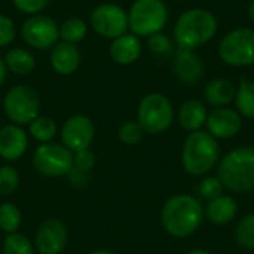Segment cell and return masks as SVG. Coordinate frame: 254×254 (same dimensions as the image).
<instances>
[{
    "instance_id": "cell-1",
    "label": "cell",
    "mask_w": 254,
    "mask_h": 254,
    "mask_svg": "<svg viewBox=\"0 0 254 254\" xmlns=\"http://www.w3.org/2000/svg\"><path fill=\"white\" fill-rule=\"evenodd\" d=\"M217 33V18L204 7L183 12L174 25V40L182 49H196L210 42Z\"/></svg>"
},
{
    "instance_id": "cell-2",
    "label": "cell",
    "mask_w": 254,
    "mask_h": 254,
    "mask_svg": "<svg viewBox=\"0 0 254 254\" xmlns=\"http://www.w3.org/2000/svg\"><path fill=\"white\" fill-rule=\"evenodd\" d=\"M161 222L171 237H189L202 222V207L199 201L190 195H176L165 202L161 213Z\"/></svg>"
},
{
    "instance_id": "cell-3",
    "label": "cell",
    "mask_w": 254,
    "mask_h": 254,
    "mask_svg": "<svg viewBox=\"0 0 254 254\" xmlns=\"http://www.w3.org/2000/svg\"><path fill=\"white\" fill-rule=\"evenodd\" d=\"M219 179L234 192L254 189V147L246 146L229 152L219 165Z\"/></svg>"
},
{
    "instance_id": "cell-4",
    "label": "cell",
    "mask_w": 254,
    "mask_h": 254,
    "mask_svg": "<svg viewBox=\"0 0 254 254\" xmlns=\"http://www.w3.org/2000/svg\"><path fill=\"white\" fill-rule=\"evenodd\" d=\"M217 140L205 131H193L185 141L182 162L190 176L207 174L219 159Z\"/></svg>"
},
{
    "instance_id": "cell-5",
    "label": "cell",
    "mask_w": 254,
    "mask_h": 254,
    "mask_svg": "<svg viewBox=\"0 0 254 254\" xmlns=\"http://www.w3.org/2000/svg\"><path fill=\"white\" fill-rule=\"evenodd\" d=\"M168 9L164 0H135L128 10V28L138 37H149L164 30Z\"/></svg>"
},
{
    "instance_id": "cell-6",
    "label": "cell",
    "mask_w": 254,
    "mask_h": 254,
    "mask_svg": "<svg viewBox=\"0 0 254 254\" xmlns=\"http://www.w3.org/2000/svg\"><path fill=\"white\" fill-rule=\"evenodd\" d=\"M174 119L171 101L161 92H150L143 97L137 109V122L147 134L167 131Z\"/></svg>"
},
{
    "instance_id": "cell-7",
    "label": "cell",
    "mask_w": 254,
    "mask_h": 254,
    "mask_svg": "<svg viewBox=\"0 0 254 254\" xmlns=\"http://www.w3.org/2000/svg\"><path fill=\"white\" fill-rule=\"evenodd\" d=\"M40 98L37 91L28 85L10 88L3 98V110L15 125H27L39 116Z\"/></svg>"
},
{
    "instance_id": "cell-8",
    "label": "cell",
    "mask_w": 254,
    "mask_h": 254,
    "mask_svg": "<svg viewBox=\"0 0 254 254\" xmlns=\"http://www.w3.org/2000/svg\"><path fill=\"white\" fill-rule=\"evenodd\" d=\"M219 55L223 63L232 67L254 64V30L241 27L229 31L220 42Z\"/></svg>"
},
{
    "instance_id": "cell-9",
    "label": "cell",
    "mask_w": 254,
    "mask_h": 254,
    "mask_svg": "<svg viewBox=\"0 0 254 254\" xmlns=\"http://www.w3.org/2000/svg\"><path fill=\"white\" fill-rule=\"evenodd\" d=\"M33 165L45 177H61L73 168V152L57 143H43L33 153Z\"/></svg>"
},
{
    "instance_id": "cell-10",
    "label": "cell",
    "mask_w": 254,
    "mask_h": 254,
    "mask_svg": "<svg viewBox=\"0 0 254 254\" xmlns=\"http://www.w3.org/2000/svg\"><path fill=\"white\" fill-rule=\"evenodd\" d=\"M21 37L31 49H51L60 40V25L48 15H30L21 25Z\"/></svg>"
},
{
    "instance_id": "cell-11",
    "label": "cell",
    "mask_w": 254,
    "mask_h": 254,
    "mask_svg": "<svg viewBox=\"0 0 254 254\" xmlns=\"http://www.w3.org/2000/svg\"><path fill=\"white\" fill-rule=\"evenodd\" d=\"M92 30L103 39H116L128 33V12L116 3L98 4L89 18Z\"/></svg>"
},
{
    "instance_id": "cell-12",
    "label": "cell",
    "mask_w": 254,
    "mask_h": 254,
    "mask_svg": "<svg viewBox=\"0 0 254 254\" xmlns=\"http://www.w3.org/2000/svg\"><path fill=\"white\" fill-rule=\"evenodd\" d=\"M95 137V125L85 115L70 116L61 128V141L70 152L89 149Z\"/></svg>"
},
{
    "instance_id": "cell-13",
    "label": "cell",
    "mask_w": 254,
    "mask_h": 254,
    "mask_svg": "<svg viewBox=\"0 0 254 254\" xmlns=\"http://www.w3.org/2000/svg\"><path fill=\"white\" fill-rule=\"evenodd\" d=\"M68 231L58 219L45 220L36 231L34 244L40 254H60L65 249Z\"/></svg>"
},
{
    "instance_id": "cell-14",
    "label": "cell",
    "mask_w": 254,
    "mask_h": 254,
    "mask_svg": "<svg viewBox=\"0 0 254 254\" xmlns=\"http://www.w3.org/2000/svg\"><path fill=\"white\" fill-rule=\"evenodd\" d=\"M205 125L214 138H231L241 131L243 118L237 110L219 107L208 115Z\"/></svg>"
},
{
    "instance_id": "cell-15",
    "label": "cell",
    "mask_w": 254,
    "mask_h": 254,
    "mask_svg": "<svg viewBox=\"0 0 254 254\" xmlns=\"http://www.w3.org/2000/svg\"><path fill=\"white\" fill-rule=\"evenodd\" d=\"M49 61H51L52 70L57 74L68 76V74H73L80 67L82 54H80V49L74 43L58 40L51 48Z\"/></svg>"
},
{
    "instance_id": "cell-16",
    "label": "cell",
    "mask_w": 254,
    "mask_h": 254,
    "mask_svg": "<svg viewBox=\"0 0 254 254\" xmlns=\"http://www.w3.org/2000/svg\"><path fill=\"white\" fill-rule=\"evenodd\" d=\"M173 71L182 83L195 85L204 76V63L192 49L179 48L174 57Z\"/></svg>"
},
{
    "instance_id": "cell-17",
    "label": "cell",
    "mask_w": 254,
    "mask_h": 254,
    "mask_svg": "<svg viewBox=\"0 0 254 254\" xmlns=\"http://www.w3.org/2000/svg\"><path fill=\"white\" fill-rule=\"evenodd\" d=\"M28 147V137L19 125H6L0 128V158L4 161H18Z\"/></svg>"
},
{
    "instance_id": "cell-18",
    "label": "cell",
    "mask_w": 254,
    "mask_h": 254,
    "mask_svg": "<svg viewBox=\"0 0 254 254\" xmlns=\"http://www.w3.org/2000/svg\"><path fill=\"white\" fill-rule=\"evenodd\" d=\"M109 55L112 61L119 65H129L135 63L141 55L140 37L129 31L113 39L109 48Z\"/></svg>"
},
{
    "instance_id": "cell-19",
    "label": "cell",
    "mask_w": 254,
    "mask_h": 254,
    "mask_svg": "<svg viewBox=\"0 0 254 254\" xmlns=\"http://www.w3.org/2000/svg\"><path fill=\"white\" fill-rule=\"evenodd\" d=\"M235 94H237V89H235L234 83L223 77L213 79L211 82L207 83V86L204 89L205 101L216 109L228 106L235 98Z\"/></svg>"
},
{
    "instance_id": "cell-20",
    "label": "cell",
    "mask_w": 254,
    "mask_h": 254,
    "mask_svg": "<svg viewBox=\"0 0 254 254\" xmlns=\"http://www.w3.org/2000/svg\"><path fill=\"white\" fill-rule=\"evenodd\" d=\"M208 118L207 107L204 103L198 100H189L182 104L179 112V122L182 128L186 131H199L202 125H205Z\"/></svg>"
},
{
    "instance_id": "cell-21",
    "label": "cell",
    "mask_w": 254,
    "mask_h": 254,
    "mask_svg": "<svg viewBox=\"0 0 254 254\" xmlns=\"http://www.w3.org/2000/svg\"><path fill=\"white\" fill-rule=\"evenodd\" d=\"M7 71H12L18 76L30 74L36 67V58L31 51L25 48H12L3 57Z\"/></svg>"
},
{
    "instance_id": "cell-22",
    "label": "cell",
    "mask_w": 254,
    "mask_h": 254,
    "mask_svg": "<svg viewBox=\"0 0 254 254\" xmlns=\"http://www.w3.org/2000/svg\"><path fill=\"white\" fill-rule=\"evenodd\" d=\"M208 219L216 225H226L229 223L237 214V202L234 198L220 195L210 201L207 208Z\"/></svg>"
},
{
    "instance_id": "cell-23",
    "label": "cell",
    "mask_w": 254,
    "mask_h": 254,
    "mask_svg": "<svg viewBox=\"0 0 254 254\" xmlns=\"http://www.w3.org/2000/svg\"><path fill=\"white\" fill-rule=\"evenodd\" d=\"M88 34V24L79 16H71L60 24V39L63 42L77 45Z\"/></svg>"
},
{
    "instance_id": "cell-24",
    "label": "cell",
    "mask_w": 254,
    "mask_h": 254,
    "mask_svg": "<svg viewBox=\"0 0 254 254\" xmlns=\"http://www.w3.org/2000/svg\"><path fill=\"white\" fill-rule=\"evenodd\" d=\"M235 103L238 113L249 119H254V82L241 79V83L235 94Z\"/></svg>"
},
{
    "instance_id": "cell-25",
    "label": "cell",
    "mask_w": 254,
    "mask_h": 254,
    "mask_svg": "<svg viewBox=\"0 0 254 254\" xmlns=\"http://www.w3.org/2000/svg\"><path fill=\"white\" fill-rule=\"evenodd\" d=\"M57 124L54 119L48 118V116H37L34 121H31L28 124V132L30 135L40 141L42 144L43 143H51V140L57 135Z\"/></svg>"
},
{
    "instance_id": "cell-26",
    "label": "cell",
    "mask_w": 254,
    "mask_h": 254,
    "mask_svg": "<svg viewBox=\"0 0 254 254\" xmlns=\"http://www.w3.org/2000/svg\"><path fill=\"white\" fill-rule=\"evenodd\" d=\"M22 223V213L21 210L9 202L0 205V231L6 234H13L19 229Z\"/></svg>"
},
{
    "instance_id": "cell-27",
    "label": "cell",
    "mask_w": 254,
    "mask_h": 254,
    "mask_svg": "<svg viewBox=\"0 0 254 254\" xmlns=\"http://www.w3.org/2000/svg\"><path fill=\"white\" fill-rule=\"evenodd\" d=\"M3 254H34L33 243L22 234H7L3 243Z\"/></svg>"
},
{
    "instance_id": "cell-28",
    "label": "cell",
    "mask_w": 254,
    "mask_h": 254,
    "mask_svg": "<svg viewBox=\"0 0 254 254\" xmlns=\"http://www.w3.org/2000/svg\"><path fill=\"white\" fill-rule=\"evenodd\" d=\"M235 240L241 247L254 250V213L246 216L238 223L235 229Z\"/></svg>"
},
{
    "instance_id": "cell-29",
    "label": "cell",
    "mask_w": 254,
    "mask_h": 254,
    "mask_svg": "<svg viewBox=\"0 0 254 254\" xmlns=\"http://www.w3.org/2000/svg\"><path fill=\"white\" fill-rule=\"evenodd\" d=\"M118 137L124 144L132 146V144H137L143 140L144 131L137 121H127L119 127Z\"/></svg>"
},
{
    "instance_id": "cell-30",
    "label": "cell",
    "mask_w": 254,
    "mask_h": 254,
    "mask_svg": "<svg viewBox=\"0 0 254 254\" xmlns=\"http://www.w3.org/2000/svg\"><path fill=\"white\" fill-rule=\"evenodd\" d=\"M19 185V174L10 165L0 167V196H10Z\"/></svg>"
},
{
    "instance_id": "cell-31",
    "label": "cell",
    "mask_w": 254,
    "mask_h": 254,
    "mask_svg": "<svg viewBox=\"0 0 254 254\" xmlns=\"http://www.w3.org/2000/svg\"><path fill=\"white\" fill-rule=\"evenodd\" d=\"M223 183L217 177H207L199 185V195L205 199H214L222 195L223 192Z\"/></svg>"
},
{
    "instance_id": "cell-32",
    "label": "cell",
    "mask_w": 254,
    "mask_h": 254,
    "mask_svg": "<svg viewBox=\"0 0 254 254\" xmlns=\"http://www.w3.org/2000/svg\"><path fill=\"white\" fill-rule=\"evenodd\" d=\"M147 45H149V49L153 52V54H158V55H165L171 51L173 45H171V39L164 34L162 31L159 33H155L152 36L147 37Z\"/></svg>"
},
{
    "instance_id": "cell-33",
    "label": "cell",
    "mask_w": 254,
    "mask_h": 254,
    "mask_svg": "<svg viewBox=\"0 0 254 254\" xmlns=\"http://www.w3.org/2000/svg\"><path fill=\"white\" fill-rule=\"evenodd\" d=\"M12 3L21 13L30 16L42 13L51 3V0H12Z\"/></svg>"
},
{
    "instance_id": "cell-34",
    "label": "cell",
    "mask_w": 254,
    "mask_h": 254,
    "mask_svg": "<svg viewBox=\"0 0 254 254\" xmlns=\"http://www.w3.org/2000/svg\"><path fill=\"white\" fill-rule=\"evenodd\" d=\"M94 165H95V155L89 149L74 152V155H73V168H76L79 171H83V173H89L94 168Z\"/></svg>"
},
{
    "instance_id": "cell-35",
    "label": "cell",
    "mask_w": 254,
    "mask_h": 254,
    "mask_svg": "<svg viewBox=\"0 0 254 254\" xmlns=\"http://www.w3.org/2000/svg\"><path fill=\"white\" fill-rule=\"evenodd\" d=\"M15 34H16V28L13 21L9 16L0 13V48L9 46L13 42Z\"/></svg>"
},
{
    "instance_id": "cell-36",
    "label": "cell",
    "mask_w": 254,
    "mask_h": 254,
    "mask_svg": "<svg viewBox=\"0 0 254 254\" xmlns=\"http://www.w3.org/2000/svg\"><path fill=\"white\" fill-rule=\"evenodd\" d=\"M6 77H7V67L4 64V60L0 57V86L4 83Z\"/></svg>"
},
{
    "instance_id": "cell-37",
    "label": "cell",
    "mask_w": 254,
    "mask_h": 254,
    "mask_svg": "<svg viewBox=\"0 0 254 254\" xmlns=\"http://www.w3.org/2000/svg\"><path fill=\"white\" fill-rule=\"evenodd\" d=\"M247 12H249V18L254 22V0L249 4V10H247Z\"/></svg>"
},
{
    "instance_id": "cell-38",
    "label": "cell",
    "mask_w": 254,
    "mask_h": 254,
    "mask_svg": "<svg viewBox=\"0 0 254 254\" xmlns=\"http://www.w3.org/2000/svg\"><path fill=\"white\" fill-rule=\"evenodd\" d=\"M88 254H116L113 253V252H110V250H95V252H91V253Z\"/></svg>"
},
{
    "instance_id": "cell-39",
    "label": "cell",
    "mask_w": 254,
    "mask_h": 254,
    "mask_svg": "<svg viewBox=\"0 0 254 254\" xmlns=\"http://www.w3.org/2000/svg\"><path fill=\"white\" fill-rule=\"evenodd\" d=\"M188 254H210L208 252H204V250H192V252H189Z\"/></svg>"
},
{
    "instance_id": "cell-40",
    "label": "cell",
    "mask_w": 254,
    "mask_h": 254,
    "mask_svg": "<svg viewBox=\"0 0 254 254\" xmlns=\"http://www.w3.org/2000/svg\"><path fill=\"white\" fill-rule=\"evenodd\" d=\"M170 1H180V0H170Z\"/></svg>"
}]
</instances>
